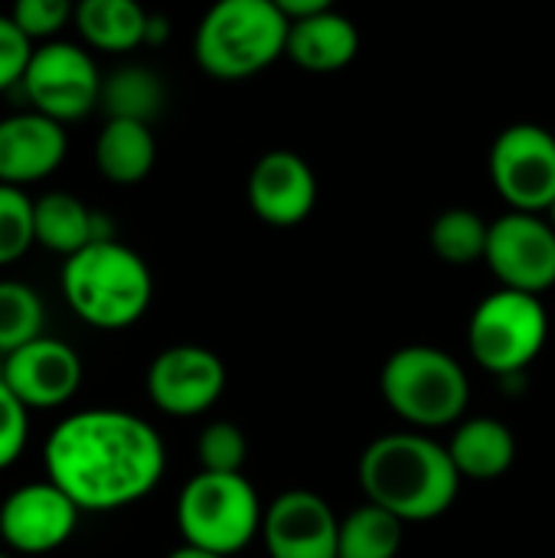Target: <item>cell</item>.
<instances>
[{
	"label": "cell",
	"mask_w": 555,
	"mask_h": 558,
	"mask_svg": "<svg viewBox=\"0 0 555 558\" xmlns=\"http://www.w3.org/2000/svg\"><path fill=\"white\" fill-rule=\"evenodd\" d=\"M69 154L65 128L36 114L16 111L0 118V183L26 186L52 177Z\"/></svg>",
	"instance_id": "obj_16"
},
{
	"label": "cell",
	"mask_w": 555,
	"mask_h": 558,
	"mask_svg": "<svg viewBox=\"0 0 555 558\" xmlns=\"http://www.w3.org/2000/svg\"><path fill=\"white\" fill-rule=\"evenodd\" d=\"M484 262L500 288L540 298L555 284V229L533 213H504L491 222Z\"/></svg>",
	"instance_id": "obj_10"
},
{
	"label": "cell",
	"mask_w": 555,
	"mask_h": 558,
	"mask_svg": "<svg viewBox=\"0 0 555 558\" xmlns=\"http://www.w3.org/2000/svg\"><path fill=\"white\" fill-rule=\"evenodd\" d=\"M262 539L272 558H337L340 517L314 490H285L265 507Z\"/></svg>",
	"instance_id": "obj_13"
},
{
	"label": "cell",
	"mask_w": 555,
	"mask_h": 558,
	"mask_svg": "<svg viewBox=\"0 0 555 558\" xmlns=\"http://www.w3.org/2000/svg\"><path fill=\"white\" fill-rule=\"evenodd\" d=\"M357 52H360V29L353 26L350 16L327 7L317 16L291 23L285 56H291V62H298L307 72H340L357 59Z\"/></svg>",
	"instance_id": "obj_19"
},
{
	"label": "cell",
	"mask_w": 555,
	"mask_h": 558,
	"mask_svg": "<svg viewBox=\"0 0 555 558\" xmlns=\"http://www.w3.org/2000/svg\"><path fill=\"white\" fill-rule=\"evenodd\" d=\"M491 183L510 213H550L555 203V131L543 124H510L487 157Z\"/></svg>",
	"instance_id": "obj_9"
},
{
	"label": "cell",
	"mask_w": 555,
	"mask_h": 558,
	"mask_svg": "<svg viewBox=\"0 0 555 558\" xmlns=\"http://www.w3.org/2000/svg\"><path fill=\"white\" fill-rule=\"evenodd\" d=\"M33 49L36 46L20 33V26L10 20V13H0V92L23 82Z\"/></svg>",
	"instance_id": "obj_30"
},
{
	"label": "cell",
	"mask_w": 555,
	"mask_h": 558,
	"mask_svg": "<svg viewBox=\"0 0 555 558\" xmlns=\"http://www.w3.org/2000/svg\"><path fill=\"white\" fill-rule=\"evenodd\" d=\"M36 245L33 199L20 186L0 183V268L13 265Z\"/></svg>",
	"instance_id": "obj_26"
},
{
	"label": "cell",
	"mask_w": 555,
	"mask_h": 558,
	"mask_svg": "<svg viewBox=\"0 0 555 558\" xmlns=\"http://www.w3.org/2000/svg\"><path fill=\"white\" fill-rule=\"evenodd\" d=\"M43 461L46 481L82 513H114L154 494L167 471V448L134 412L82 409L49 432Z\"/></svg>",
	"instance_id": "obj_1"
},
{
	"label": "cell",
	"mask_w": 555,
	"mask_h": 558,
	"mask_svg": "<svg viewBox=\"0 0 555 558\" xmlns=\"http://www.w3.org/2000/svg\"><path fill=\"white\" fill-rule=\"evenodd\" d=\"M448 454H451L461 481L491 484V481H500L514 468L517 438L504 422H497L491 415H474V418H464L461 425H455Z\"/></svg>",
	"instance_id": "obj_18"
},
{
	"label": "cell",
	"mask_w": 555,
	"mask_h": 558,
	"mask_svg": "<svg viewBox=\"0 0 555 558\" xmlns=\"http://www.w3.org/2000/svg\"><path fill=\"white\" fill-rule=\"evenodd\" d=\"M0 558H16V556H10V553H0Z\"/></svg>",
	"instance_id": "obj_35"
},
{
	"label": "cell",
	"mask_w": 555,
	"mask_h": 558,
	"mask_svg": "<svg viewBox=\"0 0 555 558\" xmlns=\"http://www.w3.org/2000/svg\"><path fill=\"white\" fill-rule=\"evenodd\" d=\"M366 504L393 513L402 523H429L451 510L461 490V474L425 432H389L366 445L357 464Z\"/></svg>",
	"instance_id": "obj_2"
},
{
	"label": "cell",
	"mask_w": 555,
	"mask_h": 558,
	"mask_svg": "<svg viewBox=\"0 0 555 558\" xmlns=\"http://www.w3.org/2000/svg\"><path fill=\"white\" fill-rule=\"evenodd\" d=\"M226 392L222 360L196 343H177L154 356L147 366L150 402L173 418H193L209 412Z\"/></svg>",
	"instance_id": "obj_12"
},
{
	"label": "cell",
	"mask_w": 555,
	"mask_h": 558,
	"mask_svg": "<svg viewBox=\"0 0 555 558\" xmlns=\"http://www.w3.org/2000/svg\"><path fill=\"white\" fill-rule=\"evenodd\" d=\"M46 307L26 281H0V356L43 337Z\"/></svg>",
	"instance_id": "obj_25"
},
{
	"label": "cell",
	"mask_w": 555,
	"mask_h": 558,
	"mask_svg": "<svg viewBox=\"0 0 555 558\" xmlns=\"http://www.w3.org/2000/svg\"><path fill=\"white\" fill-rule=\"evenodd\" d=\"M79 517L82 510L52 481H33L3 497L0 539L13 556H46L75 536Z\"/></svg>",
	"instance_id": "obj_11"
},
{
	"label": "cell",
	"mask_w": 555,
	"mask_h": 558,
	"mask_svg": "<svg viewBox=\"0 0 555 558\" xmlns=\"http://www.w3.org/2000/svg\"><path fill=\"white\" fill-rule=\"evenodd\" d=\"M379 392L412 432H435L468 418L471 379L451 353L412 343L383 363Z\"/></svg>",
	"instance_id": "obj_5"
},
{
	"label": "cell",
	"mask_w": 555,
	"mask_h": 558,
	"mask_svg": "<svg viewBox=\"0 0 555 558\" xmlns=\"http://www.w3.org/2000/svg\"><path fill=\"white\" fill-rule=\"evenodd\" d=\"M550 337V317L540 298L497 288L487 294L468 324V350L474 363L497 376L517 379L543 353Z\"/></svg>",
	"instance_id": "obj_7"
},
{
	"label": "cell",
	"mask_w": 555,
	"mask_h": 558,
	"mask_svg": "<svg viewBox=\"0 0 555 558\" xmlns=\"http://www.w3.org/2000/svg\"><path fill=\"white\" fill-rule=\"evenodd\" d=\"M402 520L363 504L340 520L337 558H396L402 549Z\"/></svg>",
	"instance_id": "obj_23"
},
{
	"label": "cell",
	"mask_w": 555,
	"mask_h": 558,
	"mask_svg": "<svg viewBox=\"0 0 555 558\" xmlns=\"http://www.w3.org/2000/svg\"><path fill=\"white\" fill-rule=\"evenodd\" d=\"M29 441V409L0 379V471L20 461Z\"/></svg>",
	"instance_id": "obj_29"
},
{
	"label": "cell",
	"mask_w": 555,
	"mask_h": 558,
	"mask_svg": "<svg viewBox=\"0 0 555 558\" xmlns=\"http://www.w3.org/2000/svg\"><path fill=\"white\" fill-rule=\"evenodd\" d=\"M281 13L288 16V23H301L307 16H317L330 7V0H278Z\"/></svg>",
	"instance_id": "obj_31"
},
{
	"label": "cell",
	"mask_w": 555,
	"mask_h": 558,
	"mask_svg": "<svg viewBox=\"0 0 555 558\" xmlns=\"http://www.w3.org/2000/svg\"><path fill=\"white\" fill-rule=\"evenodd\" d=\"M550 226L555 229V203H553V209H550Z\"/></svg>",
	"instance_id": "obj_34"
},
{
	"label": "cell",
	"mask_w": 555,
	"mask_h": 558,
	"mask_svg": "<svg viewBox=\"0 0 555 558\" xmlns=\"http://www.w3.org/2000/svg\"><path fill=\"white\" fill-rule=\"evenodd\" d=\"M262 500L245 474H193L177 497L183 546L232 558L262 533Z\"/></svg>",
	"instance_id": "obj_6"
},
{
	"label": "cell",
	"mask_w": 555,
	"mask_h": 558,
	"mask_svg": "<svg viewBox=\"0 0 555 558\" xmlns=\"http://www.w3.org/2000/svg\"><path fill=\"white\" fill-rule=\"evenodd\" d=\"M291 23L278 0H219L193 36L200 69L219 82H242L288 52Z\"/></svg>",
	"instance_id": "obj_4"
},
{
	"label": "cell",
	"mask_w": 555,
	"mask_h": 558,
	"mask_svg": "<svg viewBox=\"0 0 555 558\" xmlns=\"http://www.w3.org/2000/svg\"><path fill=\"white\" fill-rule=\"evenodd\" d=\"M101 82L105 75L98 72L88 49L52 39L33 49L20 88L29 111L65 128L69 121H82L101 105Z\"/></svg>",
	"instance_id": "obj_8"
},
{
	"label": "cell",
	"mask_w": 555,
	"mask_h": 558,
	"mask_svg": "<svg viewBox=\"0 0 555 558\" xmlns=\"http://www.w3.org/2000/svg\"><path fill=\"white\" fill-rule=\"evenodd\" d=\"M487 235H491V222H484L478 213L455 206L445 209L429 232L432 252L455 268H468L474 262H484L487 255Z\"/></svg>",
	"instance_id": "obj_24"
},
{
	"label": "cell",
	"mask_w": 555,
	"mask_h": 558,
	"mask_svg": "<svg viewBox=\"0 0 555 558\" xmlns=\"http://www.w3.org/2000/svg\"><path fill=\"white\" fill-rule=\"evenodd\" d=\"M147 16L134 0H82L75 7V29L92 49L101 52H131L144 46Z\"/></svg>",
	"instance_id": "obj_21"
},
{
	"label": "cell",
	"mask_w": 555,
	"mask_h": 558,
	"mask_svg": "<svg viewBox=\"0 0 555 558\" xmlns=\"http://www.w3.org/2000/svg\"><path fill=\"white\" fill-rule=\"evenodd\" d=\"M196 458L206 474H242L249 458L245 432L232 422H209L196 438Z\"/></svg>",
	"instance_id": "obj_27"
},
{
	"label": "cell",
	"mask_w": 555,
	"mask_h": 558,
	"mask_svg": "<svg viewBox=\"0 0 555 558\" xmlns=\"http://www.w3.org/2000/svg\"><path fill=\"white\" fill-rule=\"evenodd\" d=\"M0 379L26 409H59L82 386V360L69 343L39 337L3 356Z\"/></svg>",
	"instance_id": "obj_14"
},
{
	"label": "cell",
	"mask_w": 555,
	"mask_h": 558,
	"mask_svg": "<svg viewBox=\"0 0 555 558\" xmlns=\"http://www.w3.org/2000/svg\"><path fill=\"white\" fill-rule=\"evenodd\" d=\"M252 213L278 229L304 222L317 206V177L294 150H268L249 173Z\"/></svg>",
	"instance_id": "obj_15"
},
{
	"label": "cell",
	"mask_w": 555,
	"mask_h": 558,
	"mask_svg": "<svg viewBox=\"0 0 555 558\" xmlns=\"http://www.w3.org/2000/svg\"><path fill=\"white\" fill-rule=\"evenodd\" d=\"M167 36H170V20L150 13V16H147V36H144V43H147V46H157V43H164Z\"/></svg>",
	"instance_id": "obj_32"
},
{
	"label": "cell",
	"mask_w": 555,
	"mask_h": 558,
	"mask_svg": "<svg viewBox=\"0 0 555 558\" xmlns=\"http://www.w3.org/2000/svg\"><path fill=\"white\" fill-rule=\"evenodd\" d=\"M10 20L20 26V33L29 43H52L59 29L75 20V7L69 0H16L10 10Z\"/></svg>",
	"instance_id": "obj_28"
},
{
	"label": "cell",
	"mask_w": 555,
	"mask_h": 558,
	"mask_svg": "<svg viewBox=\"0 0 555 558\" xmlns=\"http://www.w3.org/2000/svg\"><path fill=\"white\" fill-rule=\"evenodd\" d=\"M167 558H222V556H213V553H203V549H193V546H180V549H173Z\"/></svg>",
	"instance_id": "obj_33"
},
{
	"label": "cell",
	"mask_w": 555,
	"mask_h": 558,
	"mask_svg": "<svg viewBox=\"0 0 555 558\" xmlns=\"http://www.w3.org/2000/svg\"><path fill=\"white\" fill-rule=\"evenodd\" d=\"M108 121L150 124L164 108V82L147 65H121L101 82V105Z\"/></svg>",
	"instance_id": "obj_22"
},
{
	"label": "cell",
	"mask_w": 555,
	"mask_h": 558,
	"mask_svg": "<svg viewBox=\"0 0 555 558\" xmlns=\"http://www.w3.org/2000/svg\"><path fill=\"white\" fill-rule=\"evenodd\" d=\"M33 229H36V245L62 258L79 255L92 242L114 239L111 222L65 190H49L39 199H33Z\"/></svg>",
	"instance_id": "obj_17"
},
{
	"label": "cell",
	"mask_w": 555,
	"mask_h": 558,
	"mask_svg": "<svg viewBox=\"0 0 555 558\" xmlns=\"http://www.w3.org/2000/svg\"><path fill=\"white\" fill-rule=\"evenodd\" d=\"M59 288L72 314L95 330H124L137 324L154 301L147 262L124 242H92L62 262Z\"/></svg>",
	"instance_id": "obj_3"
},
{
	"label": "cell",
	"mask_w": 555,
	"mask_h": 558,
	"mask_svg": "<svg viewBox=\"0 0 555 558\" xmlns=\"http://www.w3.org/2000/svg\"><path fill=\"white\" fill-rule=\"evenodd\" d=\"M157 163V141L150 124L137 121H105L95 137V167L108 183L134 186Z\"/></svg>",
	"instance_id": "obj_20"
}]
</instances>
